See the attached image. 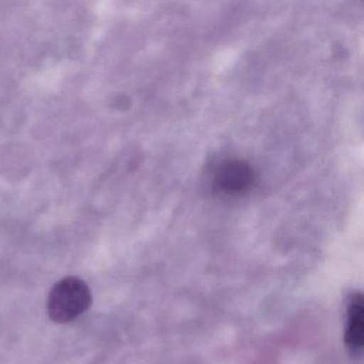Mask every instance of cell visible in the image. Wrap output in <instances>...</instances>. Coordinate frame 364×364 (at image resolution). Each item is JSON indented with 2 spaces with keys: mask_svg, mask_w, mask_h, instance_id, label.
Masks as SVG:
<instances>
[{
  "mask_svg": "<svg viewBox=\"0 0 364 364\" xmlns=\"http://www.w3.org/2000/svg\"><path fill=\"white\" fill-rule=\"evenodd\" d=\"M92 304L88 284L78 277H65L50 289L48 300L50 318L57 323L73 321Z\"/></svg>",
  "mask_w": 364,
  "mask_h": 364,
  "instance_id": "1",
  "label": "cell"
},
{
  "mask_svg": "<svg viewBox=\"0 0 364 364\" xmlns=\"http://www.w3.org/2000/svg\"><path fill=\"white\" fill-rule=\"evenodd\" d=\"M344 344L353 357L361 355L364 344L363 297L360 293L349 296L345 311Z\"/></svg>",
  "mask_w": 364,
  "mask_h": 364,
  "instance_id": "2",
  "label": "cell"
},
{
  "mask_svg": "<svg viewBox=\"0 0 364 364\" xmlns=\"http://www.w3.org/2000/svg\"><path fill=\"white\" fill-rule=\"evenodd\" d=\"M252 182V171L242 161L225 164L216 176V187L225 193H240Z\"/></svg>",
  "mask_w": 364,
  "mask_h": 364,
  "instance_id": "3",
  "label": "cell"
}]
</instances>
